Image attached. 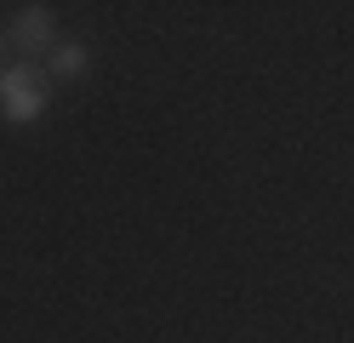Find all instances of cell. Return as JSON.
<instances>
[{"label":"cell","mask_w":354,"mask_h":343,"mask_svg":"<svg viewBox=\"0 0 354 343\" xmlns=\"http://www.w3.org/2000/svg\"><path fill=\"white\" fill-rule=\"evenodd\" d=\"M52 109V75L40 63H12L0 69V114L12 126H29Z\"/></svg>","instance_id":"1"},{"label":"cell","mask_w":354,"mask_h":343,"mask_svg":"<svg viewBox=\"0 0 354 343\" xmlns=\"http://www.w3.org/2000/svg\"><path fill=\"white\" fill-rule=\"evenodd\" d=\"M6 52H12V40H6V29H0V58H6Z\"/></svg>","instance_id":"4"},{"label":"cell","mask_w":354,"mask_h":343,"mask_svg":"<svg viewBox=\"0 0 354 343\" xmlns=\"http://www.w3.org/2000/svg\"><path fill=\"white\" fill-rule=\"evenodd\" d=\"M6 40H12V52H24V58H52L57 52V17L46 6H24L12 17Z\"/></svg>","instance_id":"2"},{"label":"cell","mask_w":354,"mask_h":343,"mask_svg":"<svg viewBox=\"0 0 354 343\" xmlns=\"http://www.w3.org/2000/svg\"><path fill=\"white\" fill-rule=\"evenodd\" d=\"M86 69H92V52L75 46V40H57V52L46 58V75H57V80H80Z\"/></svg>","instance_id":"3"}]
</instances>
